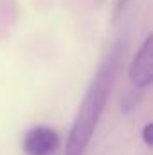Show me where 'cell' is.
Returning a JSON list of instances; mask_svg holds the SVG:
<instances>
[{
  "label": "cell",
  "mask_w": 153,
  "mask_h": 155,
  "mask_svg": "<svg viewBox=\"0 0 153 155\" xmlns=\"http://www.w3.org/2000/svg\"><path fill=\"white\" fill-rule=\"evenodd\" d=\"M122 54V47L115 45L106 56V60L99 65L96 76L92 79L90 87L85 92V97L79 105L77 116L74 119L69 141H67V150L65 155H83L92 134L99 123V117L103 114V108L106 105V99L112 92L114 81L117 78V69H119V60Z\"/></svg>",
  "instance_id": "1"
},
{
  "label": "cell",
  "mask_w": 153,
  "mask_h": 155,
  "mask_svg": "<svg viewBox=\"0 0 153 155\" xmlns=\"http://www.w3.org/2000/svg\"><path fill=\"white\" fill-rule=\"evenodd\" d=\"M128 74H130V81L139 88H144V87H148L151 83L153 79V36L151 35L144 40V43L141 45V49L133 56Z\"/></svg>",
  "instance_id": "2"
},
{
  "label": "cell",
  "mask_w": 153,
  "mask_h": 155,
  "mask_svg": "<svg viewBox=\"0 0 153 155\" xmlns=\"http://www.w3.org/2000/svg\"><path fill=\"white\" fill-rule=\"evenodd\" d=\"M60 146V135L49 126H34L24 137V152L27 155H52Z\"/></svg>",
  "instance_id": "3"
},
{
  "label": "cell",
  "mask_w": 153,
  "mask_h": 155,
  "mask_svg": "<svg viewBox=\"0 0 153 155\" xmlns=\"http://www.w3.org/2000/svg\"><path fill=\"white\" fill-rule=\"evenodd\" d=\"M150 132H151V124H146V130H144V139H146V144H151Z\"/></svg>",
  "instance_id": "4"
}]
</instances>
